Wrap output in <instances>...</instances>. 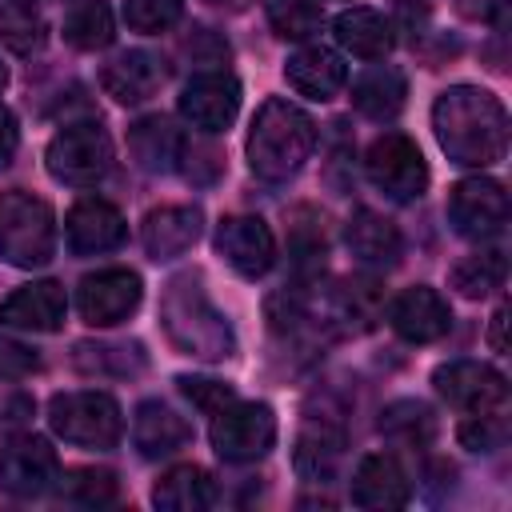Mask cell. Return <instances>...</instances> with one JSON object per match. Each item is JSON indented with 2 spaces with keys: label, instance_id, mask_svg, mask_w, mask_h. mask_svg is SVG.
Wrapping results in <instances>:
<instances>
[{
  "label": "cell",
  "instance_id": "cell-1",
  "mask_svg": "<svg viewBox=\"0 0 512 512\" xmlns=\"http://www.w3.org/2000/svg\"><path fill=\"white\" fill-rule=\"evenodd\" d=\"M432 128L452 164L464 168H488L508 148V112L504 104L472 84H456L436 96L432 104Z\"/></svg>",
  "mask_w": 512,
  "mask_h": 512
},
{
  "label": "cell",
  "instance_id": "cell-2",
  "mask_svg": "<svg viewBox=\"0 0 512 512\" xmlns=\"http://www.w3.org/2000/svg\"><path fill=\"white\" fill-rule=\"evenodd\" d=\"M316 140H320V132L304 108H296L284 96H268L260 104V112L252 116L248 168L268 184L292 180L316 152Z\"/></svg>",
  "mask_w": 512,
  "mask_h": 512
},
{
  "label": "cell",
  "instance_id": "cell-3",
  "mask_svg": "<svg viewBox=\"0 0 512 512\" xmlns=\"http://www.w3.org/2000/svg\"><path fill=\"white\" fill-rule=\"evenodd\" d=\"M160 324L168 340L184 356L200 360H228L236 352V336L228 316L208 300L200 276H176L160 296Z\"/></svg>",
  "mask_w": 512,
  "mask_h": 512
},
{
  "label": "cell",
  "instance_id": "cell-4",
  "mask_svg": "<svg viewBox=\"0 0 512 512\" xmlns=\"http://www.w3.org/2000/svg\"><path fill=\"white\" fill-rule=\"evenodd\" d=\"M56 252V216L52 204L8 188L0 192V260L12 268H40Z\"/></svg>",
  "mask_w": 512,
  "mask_h": 512
},
{
  "label": "cell",
  "instance_id": "cell-5",
  "mask_svg": "<svg viewBox=\"0 0 512 512\" xmlns=\"http://www.w3.org/2000/svg\"><path fill=\"white\" fill-rule=\"evenodd\" d=\"M48 424L64 444L108 452L124 436V412L108 392H56L48 400Z\"/></svg>",
  "mask_w": 512,
  "mask_h": 512
},
{
  "label": "cell",
  "instance_id": "cell-6",
  "mask_svg": "<svg viewBox=\"0 0 512 512\" xmlns=\"http://www.w3.org/2000/svg\"><path fill=\"white\" fill-rule=\"evenodd\" d=\"M48 176L72 188H88L96 180L108 176L112 168V140L96 120H80V124H64L44 152Z\"/></svg>",
  "mask_w": 512,
  "mask_h": 512
},
{
  "label": "cell",
  "instance_id": "cell-7",
  "mask_svg": "<svg viewBox=\"0 0 512 512\" xmlns=\"http://www.w3.org/2000/svg\"><path fill=\"white\" fill-rule=\"evenodd\" d=\"M212 448L228 464H252L276 444V412L260 400H228L212 412Z\"/></svg>",
  "mask_w": 512,
  "mask_h": 512
},
{
  "label": "cell",
  "instance_id": "cell-8",
  "mask_svg": "<svg viewBox=\"0 0 512 512\" xmlns=\"http://www.w3.org/2000/svg\"><path fill=\"white\" fill-rule=\"evenodd\" d=\"M364 172H368L372 188L384 192V196L396 200V204L420 200L424 188H428V164H424L416 140L404 136V132H384V136H376V140L368 144Z\"/></svg>",
  "mask_w": 512,
  "mask_h": 512
},
{
  "label": "cell",
  "instance_id": "cell-9",
  "mask_svg": "<svg viewBox=\"0 0 512 512\" xmlns=\"http://www.w3.org/2000/svg\"><path fill=\"white\" fill-rule=\"evenodd\" d=\"M140 296H144V284L132 268H100L80 280L76 312L92 328H112L140 308Z\"/></svg>",
  "mask_w": 512,
  "mask_h": 512
},
{
  "label": "cell",
  "instance_id": "cell-10",
  "mask_svg": "<svg viewBox=\"0 0 512 512\" xmlns=\"http://www.w3.org/2000/svg\"><path fill=\"white\" fill-rule=\"evenodd\" d=\"M56 476H60V456L36 432L12 436L0 448V488L8 496H16V500L40 496V492H48L56 484Z\"/></svg>",
  "mask_w": 512,
  "mask_h": 512
},
{
  "label": "cell",
  "instance_id": "cell-11",
  "mask_svg": "<svg viewBox=\"0 0 512 512\" xmlns=\"http://www.w3.org/2000/svg\"><path fill=\"white\" fill-rule=\"evenodd\" d=\"M448 220L468 240H488L508 224V192L492 176H468L448 196Z\"/></svg>",
  "mask_w": 512,
  "mask_h": 512
},
{
  "label": "cell",
  "instance_id": "cell-12",
  "mask_svg": "<svg viewBox=\"0 0 512 512\" xmlns=\"http://www.w3.org/2000/svg\"><path fill=\"white\" fill-rule=\"evenodd\" d=\"M240 112V80L228 68L196 72L180 92V116L200 132H224Z\"/></svg>",
  "mask_w": 512,
  "mask_h": 512
},
{
  "label": "cell",
  "instance_id": "cell-13",
  "mask_svg": "<svg viewBox=\"0 0 512 512\" xmlns=\"http://www.w3.org/2000/svg\"><path fill=\"white\" fill-rule=\"evenodd\" d=\"M212 244H216L220 260L244 280L264 276L276 260V236L260 216H224L216 224Z\"/></svg>",
  "mask_w": 512,
  "mask_h": 512
},
{
  "label": "cell",
  "instance_id": "cell-14",
  "mask_svg": "<svg viewBox=\"0 0 512 512\" xmlns=\"http://www.w3.org/2000/svg\"><path fill=\"white\" fill-rule=\"evenodd\" d=\"M432 384L460 412H492L508 396V380L492 364H480V360H448V364H436Z\"/></svg>",
  "mask_w": 512,
  "mask_h": 512
},
{
  "label": "cell",
  "instance_id": "cell-15",
  "mask_svg": "<svg viewBox=\"0 0 512 512\" xmlns=\"http://www.w3.org/2000/svg\"><path fill=\"white\" fill-rule=\"evenodd\" d=\"M344 420L336 412H308V420L300 424V436H296V448H292V464L304 480L312 484H328L344 460Z\"/></svg>",
  "mask_w": 512,
  "mask_h": 512
},
{
  "label": "cell",
  "instance_id": "cell-16",
  "mask_svg": "<svg viewBox=\"0 0 512 512\" xmlns=\"http://www.w3.org/2000/svg\"><path fill=\"white\" fill-rule=\"evenodd\" d=\"M388 324H392V332H396L400 340H408V344H432V340L448 336V328H452V308H448V300H444L436 288L412 284V288H404V292L392 296V304H388Z\"/></svg>",
  "mask_w": 512,
  "mask_h": 512
},
{
  "label": "cell",
  "instance_id": "cell-17",
  "mask_svg": "<svg viewBox=\"0 0 512 512\" xmlns=\"http://www.w3.org/2000/svg\"><path fill=\"white\" fill-rule=\"evenodd\" d=\"M128 236V224L120 216L116 204H108L104 196H84L72 204L68 220H64V240L76 256H100L120 248Z\"/></svg>",
  "mask_w": 512,
  "mask_h": 512
},
{
  "label": "cell",
  "instance_id": "cell-18",
  "mask_svg": "<svg viewBox=\"0 0 512 512\" xmlns=\"http://www.w3.org/2000/svg\"><path fill=\"white\" fill-rule=\"evenodd\" d=\"M348 496L360 508H404L412 500V480L392 452H372L356 464Z\"/></svg>",
  "mask_w": 512,
  "mask_h": 512
},
{
  "label": "cell",
  "instance_id": "cell-19",
  "mask_svg": "<svg viewBox=\"0 0 512 512\" xmlns=\"http://www.w3.org/2000/svg\"><path fill=\"white\" fill-rule=\"evenodd\" d=\"M200 224H204V216H200L196 204H160V208H152L144 216L140 244L156 264L160 260H176L200 240Z\"/></svg>",
  "mask_w": 512,
  "mask_h": 512
},
{
  "label": "cell",
  "instance_id": "cell-20",
  "mask_svg": "<svg viewBox=\"0 0 512 512\" xmlns=\"http://www.w3.org/2000/svg\"><path fill=\"white\" fill-rule=\"evenodd\" d=\"M160 84H164V60L148 48L116 52L100 72V88L116 104H144L148 96H156Z\"/></svg>",
  "mask_w": 512,
  "mask_h": 512
},
{
  "label": "cell",
  "instance_id": "cell-21",
  "mask_svg": "<svg viewBox=\"0 0 512 512\" xmlns=\"http://www.w3.org/2000/svg\"><path fill=\"white\" fill-rule=\"evenodd\" d=\"M64 312H68V296L56 280L24 284L0 300V324L24 332H56L64 324Z\"/></svg>",
  "mask_w": 512,
  "mask_h": 512
},
{
  "label": "cell",
  "instance_id": "cell-22",
  "mask_svg": "<svg viewBox=\"0 0 512 512\" xmlns=\"http://www.w3.org/2000/svg\"><path fill=\"white\" fill-rule=\"evenodd\" d=\"M284 80L308 100H332L348 84V64L340 52H332L324 44H304L288 56Z\"/></svg>",
  "mask_w": 512,
  "mask_h": 512
},
{
  "label": "cell",
  "instance_id": "cell-23",
  "mask_svg": "<svg viewBox=\"0 0 512 512\" xmlns=\"http://www.w3.org/2000/svg\"><path fill=\"white\" fill-rule=\"evenodd\" d=\"M344 244H348L352 256H356L360 264H368V268H392V264H400V256H404V236H400V228H396L388 216H380L376 208H356V212L348 216V224H344Z\"/></svg>",
  "mask_w": 512,
  "mask_h": 512
},
{
  "label": "cell",
  "instance_id": "cell-24",
  "mask_svg": "<svg viewBox=\"0 0 512 512\" xmlns=\"http://www.w3.org/2000/svg\"><path fill=\"white\" fill-rule=\"evenodd\" d=\"M192 440V424L172 412L168 404L160 400H144L132 416V444L144 460H160V456H172L180 452L184 444Z\"/></svg>",
  "mask_w": 512,
  "mask_h": 512
},
{
  "label": "cell",
  "instance_id": "cell-25",
  "mask_svg": "<svg viewBox=\"0 0 512 512\" xmlns=\"http://www.w3.org/2000/svg\"><path fill=\"white\" fill-rule=\"evenodd\" d=\"M188 136L168 116H144L128 128V152L144 172H172L180 168Z\"/></svg>",
  "mask_w": 512,
  "mask_h": 512
},
{
  "label": "cell",
  "instance_id": "cell-26",
  "mask_svg": "<svg viewBox=\"0 0 512 512\" xmlns=\"http://www.w3.org/2000/svg\"><path fill=\"white\" fill-rule=\"evenodd\" d=\"M332 36L340 48H348L360 60H384L396 44L392 20H384L376 8H344L332 20Z\"/></svg>",
  "mask_w": 512,
  "mask_h": 512
},
{
  "label": "cell",
  "instance_id": "cell-27",
  "mask_svg": "<svg viewBox=\"0 0 512 512\" xmlns=\"http://www.w3.org/2000/svg\"><path fill=\"white\" fill-rule=\"evenodd\" d=\"M216 500H220V484L200 464H180L164 472L152 488V504L168 512H200V508H212Z\"/></svg>",
  "mask_w": 512,
  "mask_h": 512
},
{
  "label": "cell",
  "instance_id": "cell-28",
  "mask_svg": "<svg viewBox=\"0 0 512 512\" xmlns=\"http://www.w3.org/2000/svg\"><path fill=\"white\" fill-rule=\"evenodd\" d=\"M408 100V76L392 64H372L352 80V104L356 112L372 120H392Z\"/></svg>",
  "mask_w": 512,
  "mask_h": 512
},
{
  "label": "cell",
  "instance_id": "cell-29",
  "mask_svg": "<svg viewBox=\"0 0 512 512\" xmlns=\"http://www.w3.org/2000/svg\"><path fill=\"white\" fill-rule=\"evenodd\" d=\"M332 320L348 332L376 328V320H384V284L368 272L340 280V288L332 292Z\"/></svg>",
  "mask_w": 512,
  "mask_h": 512
},
{
  "label": "cell",
  "instance_id": "cell-30",
  "mask_svg": "<svg viewBox=\"0 0 512 512\" xmlns=\"http://www.w3.org/2000/svg\"><path fill=\"white\" fill-rule=\"evenodd\" d=\"M288 256L296 268V280H316L324 272L328 256V236H324V216L316 208H296L288 220Z\"/></svg>",
  "mask_w": 512,
  "mask_h": 512
},
{
  "label": "cell",
  "instance_id": "cell-31",
  "mask_svg": "<svg viewBox=\"0 0 512 512\" xmlns=\"http://www.w3.org/2000/svg\"><path fill=\"white\" fill-rule=\"evenodd\" d=\"M72 360H76V368L88 372V376H116V380L140 376V372L148 368V352H144V344H136V340H128V344H112V340L92 344V340H84V344H76Z\"/></svg>",
  "mask_w": 512,
  "mask_h": 512
},
{
  "label": "cell",
  "instance_id": "cell-32",
  "mask_svg": "<svg viewBox=\"0 0 512 512\" xmlns=\"http://www.w3.org/2000/svg\"><path fill=\"white\" fill-rule=\"evenodd\" d=\"M504 276H508V260H504L500 248L472 252V256H464V260L448 272L452 288H456L460 296H468V300H484V296H492L496 288H504Z\"/></svg>",
  "mask_w": 512,
  "mask_h": 512
},
{
  "label": "cell",
  "instance_id": "cell-33",
  "mask_svg": "<svg viewBox=\"0 0 512 512\" xmlns=\"http://www.w3.org/2000/svg\"><path fill=\"white\" fill-rule=\"evenodd\" d=\"M0 44L16 56H32L44 44L40 0H0Z\"/></svg>",
  "mask_w": 512,
  "mask_h": 512
},
{
  "label": "cell",
  "instance_id": "cell-34",
  "mask_svg": "<svg viewBox=\"0 0 512 512\" xmlns=\"http://www.w3.org/2000/svg\"><path fill=\"white\" fill-rule=\"evenodd\" d=\"M112 36H116V24H112V8L104 0H80L64 20V40L80 52L108 48Z\"/></svg>",
  "mask_w": 512,
  "mask_h": 512
},
{
  "label": "cell",
  "instance_id": "cell-35",
  "mask_svg": "<svg viewBox=\"0 0 512 512\" xmlns=\"http://www.w3.org/2000/svg\"><path fill=\"white\" fill-rule=\"evenodd\" d=\"M56 496L76 508H104L120 496V484L108 468H72L56 476Z\"/></svg>",
  "mask_w": 512,
  "mask_h": 512
},
{
  "label": "cell",
  "instance_id": "cell-36",
  "mask_svg": "<svg viewBox=\"0 0 512 512\" xmlns=\"http://www.w3.org/2000/svg\"><path fill=\"white\" fill-rule=\"evenodd\" d=\"M380 432L400 444H428L436 436V416L420 400H392L380 412Z\"/></svg>",
  "mask_w": 512,
  "mask_h": 512
},
{
  "label": "cell",
  "instance_id": "cell-37",
  "mask_svg": "<svg viewBox=\"0 0 512 512\" xmlns=\"http://www.w3.org/2000/svg\"><path fill=\"white\" fill-rule=\"evenodd\" d=\"M268 24L284 40H308L324 24V8L316 0H268Z\"/></svg>",
  "mask_w": 512,
  "mask_h": 512
},
{
  "label": "cell",
  "instance_id": "cell-38",
  "mask_svg": "<svg viewBox=\"0 0 512 512\" xmlns=\"http://www.w3.org/2000/svg\"><path fill=\"white\" fill-rule=\"evenodd\" d=\"M456 436H460V444L468 452H496L508 440V420L500 416V408H492V412H468L460 420Z\"/></svg>",
  "mask_w": 512,
  "mask_h": 512
},
{
  "label": "cell",
  "instance_id": "cell-39",
  "mask_svg": "<svg viewBox=\"0 0 512 512\" xmlns=\"http://www.w3.org/2000/svg\"><path fill=\"white\" fill-rule=\"evenodd\" d=\"M184 16V0H124V24L132 32H164Z\"/></svg>",
  "mask_w": 512,
  "mask_h": 512
},
{
  "label": "cell",
  "instance_id": "cell-40",
  "mask_svg": "<svg viewBox=\"0 0 512 512\" xmlns=\"http://www.w3.org/2000/svg\"><path fill=\"white\" fill-rule=\"evenodd\" d=\"M176 384H180V392H184V396H188L204 416H212V412H220L228 400H236L232 384H224V380H208V376H180Z\"/></svg>",
  "mask_w": 512,
  "mask_h": 512
},
{
  "label": "cell",
  "instance_id": "cell-41",
  "mask_svg": "<svg viewBox=\"0 0 512 512\" xmlns=\"http://www.w3.org/2000/svg\"><path fill=\"white\" fill-rule=\"evenodd\" d=\"M184 56H188L200 72H208V68H224V64H228V40L216 36L212 28H192V36L184 40Z\"/></svg>",
  "mask_w": 512,
  "mask_h": 512
},
{
  "label": "cell",
  "instance_id": "cell-42",
  "mask_svg": "<svg viewBox=\"0 0 512 512\" xmlns=\"http://www.w3.org/2000/svg\"><path fill=\"white\" fill-rule=\"evenodd\" d=\"M40 368V356L36 348L12 340V336H0V380H24Z\"/></svg>",
  "mask_w": 512,
  "mask_h": 512
},
{
  "label": "cell",
  "instance_id": "cell-43",
  "mask_svg": "<svg viewBox=\"0 0 512 512\" xmlns=\"http://www.w3.org/2000/svg\"><path fill=\"white\" fill-rule=\"evenodd\" d=\"M32 396L20 392V388H0V432H12L20 428L28 416H32Z\"/></svg>",
  "mask_w": 512,
  "mask_h": 512
},
{
  "label": "cell",
  "instance_id": "cell-44",
  "mask_svg": "<svg viewBox=\"0 0 512 512\" xmlns=\"http://www.w3.org/2000/svg\"><path fill=\"white\" fill-rule=\"evenodd\" d=\"M16 144H20V128H16V116L0 104V168L4 164H12V156H16Z\"/></svg>",
  "mask_w": 512,
  "mask_h": 512
},
{
  "label": "cell",
  "instance_id": "cell-45",
  "mask_svg": "<svg viewBox=\"0 0 512 512\" xmlns=\"http://www.w3.org/2000/svg\"><path fill=\"white\" fill-rule=\"evenodd\" d=\"M504 320H508V308L500 304L492 312V328H488V340H492V352H504Z\"/></svg>",
  "mask_w": 512,
  "mask_h": 512
},
{
  "label": "cell",
  "instance_id": "cell-46",
  "mask_svg": "<svg viewBox=\"0 0 512 512\" xmlns=\"http://www.w3.org/2000/svg\"><path fill=\"white\" fill-rule=\"evenodd\" d=\"M212 8H224V12H244V8H252L256 0H208Z\"/></svg>",
  "mask_w": 512,
  "mask_h": 512
},
{
  "label": "cell",
  "instance_id": "cell-47",
  "mask_svg": "<svg viewBox=\"0 0 512 512\" xmlns=\"http://www.w3.org/2000/svg\"><path fill=\"white\" fill-rule=\"evenodd\" d=\"M4 84H8V68L0 64V88H4Z\"/></svg>",
  "mask_w": 512,
  "mask_h": 512
}]
</instances>
